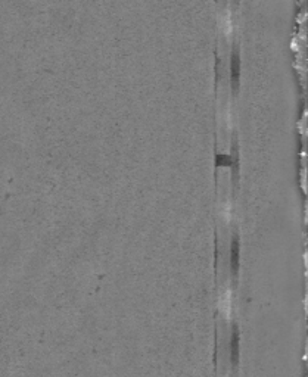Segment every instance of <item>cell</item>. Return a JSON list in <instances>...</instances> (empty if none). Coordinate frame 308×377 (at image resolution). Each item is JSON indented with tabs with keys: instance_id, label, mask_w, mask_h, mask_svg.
<instances>
[{
	"instance_id": "6da1fadb",
	"label": "cell",
	"mask_w": 308,
	"mask_h": 377,
	"mask_svg": "<svg viewBox=\"0 0 308 377\" xmlns=\"http://www.w3.org/2000/svg\"><path fill=\"white\" fill-rule=\"evenodd\" d=\"M220 310H221V313L226 318H230V314H232V294H230V291H227L226 294L221 295V298H220Z\"/></svg>"
}]
</instances>
